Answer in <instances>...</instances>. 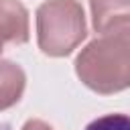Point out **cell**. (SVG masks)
Wrapping results in <instances>:
<instances>
[{"mask_svg": "<svg viewBox=\"0 0 130 130\" xmlns=\"http://www.w3.org/2000/svg\"><path fill=\"white\" fill-rule=\"evenodd\" d=\"M28 41V12L18 0H0V51L6 43Z\"/></svg>", "mask_w": 130, "mask_h": 130, "instance_id": "obj_3", "label": "cell"}, {"mask_svg": "<svg viewBox=\"0 0 130 130\" xmlns=\"http://www.w3.org/2000/svg\"><path fill=\"white\" fill-rule=\"evenodd\" d=\"M85 130H130V116L126 114H106L95 118L85 126Z\"/></svg>", "mask_w": 130, "mask_h": 130, "instance_id": "obj_6", "label": "cell"}, {"mask_svg": "<svg viewBox=\"0 0 130 130\" xmlns=\"http://www.w3.org/2000/svg\"><path fill=\"white\" fill-rule=\"evenodd\" d=\"M37 37L43 53L69 55L85 39L83 8L75 0H47L37 10Z\"/></svg>", "mask_w": 130, "mask_h": 130, "instance_id": "obj_2", "label": "cell"}, {"mask_svg": "<svg viewBox=\"0 0 130 130\" xmlns=\"http://www.w3.org/2000/svg\"><path fill=\"white\" fill-rule=\"evenodd\" d=\"M93 26L98 32H110L130 26V0H89Z\"/></svg>", "mask_w": 130, "mask_h": 130, "instance_id": "obj_4", "label": "cell"}, {"mask_svg": "<svg viewBox=\"0 0 130 130\" xmlns=\"http://www.w3.org/2000/svg\"><path fill=\"white\" fill-rule=\"evenodd\" d=\"M24 71L6 59H0V112L14 106L24 91Z\"/></svg>", "mask_w": 130, "mask_h": 130, "instance_id": "obj_5", "label": "cell"}, {"mask_svg": "<svg viewBox=\"0 0 130 130\" xmlns=\"http://www.w3.org/2000/svg\"><path fill=\"white\" fill-rule=\"evenodd\" d=\"M79 79L98 93L130 87V26L104 32L91 41L75 61Z\"/></svg>", "mask_w": 130, "mask_h": 130, "instance_id": "obj_1", "label": "cell"}, {"mask_svg": "<svg viewBox=\"0 0 130 130\" xmlns=\"http://www.w3.org/2000/svg\"><path fill=\"white\" fill-rule=\"evenodd\" d=\"M22 130H53L49 124H45L43 120H28L24 126H22Z\"/></svg>", "mask_w": 130, "mask_h": 130, "instance_id": "obj_7", "label": "cell"}]
</instances>
